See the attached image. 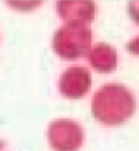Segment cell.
Listing matches in <instances>:
<instances>
[{
	"mask_svg": "<svg viewBox=\"0 0 139 151\" xmlns=\"http://www.w3.org/2000/svg\"><path fill=\"white\" fill-rule=\"evenodd\" d=\"M52 46L56 55L66 60L87 56L91 46L90 27L85 23L66 22L53 34Z\"/></svg>",
	"mask_w": 139,
	"mask_h": 151,
	"instance_id": "obj_2",
	"label": "cell"
},
{
	"mask_svg": "<svg viewBox=\"0 0 139 151\" xmlns=\"http://www.w3.org/2000/svg\"><path fill=\"white\" fill-rule=\"evenodd\" d=\"M83 139L82 125L71 119H57L48 127V140L55 151H78Z\"/></svg>",
	"mask_w": 139,
	"mask_h": 151,
	"instance_id": "obj_3",
	"label": "cell"
},
{
	"mask_svg": "<svg viewBox=\"0 0 139 151\" xmlns=\"http://www.w3.org/2000/svg\"><path fill=\"white\" fill-rule=\"evenodd\" d=\"M57 15L66 22L90 23L94 19L96 7L90 0H77V1H57L56 3Z\"/></svg>",
	"mask_w": 139,
	"mask_h": 151,
	"instance_id": "obj_5",
	"label": "cell"
},
{
	"mask_svg": "<svg viewBox=\"0 0 139 151\" xmlns=\"http://www.w3.org/2000/svg\"><path fill=\"white\" fill-rule=\"evenodd\" d=\"M91 88V75L83 67L67 68L59 79V91L63 97L70 99L83 98Z\"/></svg>",
	"mask_w": 139,
	"mask_h": 151,
	"instance_id": "obj_4",
	"label": "cell"
},
{
	"mask_svg": "<svg viewBox=\"0 0 139 151\" xmlns=\"http://www.w3.org/2000/svg\"><path fill=\"white\" fill-rule=\"evenodd\" d=\"M4 146H6V143H4L3 140H0V150H1V148H3Z\"/></svg>",
	"mask_w": 139,
	"mask_h": 151,
	"instance_id": "obj_7",
	"label": "cell"
},
{
	"mask_svg": "<svg viewBox=\"0 0 139 151\" xmlns=\"http://www.w3.org/2000/svg\"><path fill=\"white\" fill-rule=\"evenodd\" d=\"M132 93L120 83L102 86L91 99V113L98 123L109 127L124 124L135 112Z\"/></svg>",
	"mask_w": 139,
	"mask_h": 151,
	"instance_id": "obj_1",
	"label": "cell"
},
{
	"mask_svg": "<svg viewBox=\"0 0 139 151\" xmlns=\"http://www.w3.org/2000/svg\"><path fill=\"white\" fill-rule=\"evenodd\" d=\"M87 57L93 70L101 74L113 72L117 68V50L109 44H97L93 46V49L89 50Z\"/></svg>",
	"mask_w": 139,
	"mask_h": 151,
	"instance_id": "obj_6",
	"label": "cell"
}]
</instances>
